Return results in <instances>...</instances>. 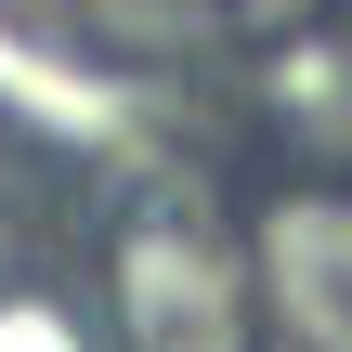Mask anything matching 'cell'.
<instances>
[{"label": "cell", "instance_id": "6da1fadb", "mask_svg": "<svg viewBox=\"0 0 352 352\" xmlns=\"http://www.w3.org/2000/svg\"><path fill=\"white\" fill-rule=\"evenodd\" d=\"M104 327L131 352H248L261 300H248V235H222L209 209L157 196L104 235Z\"/></svg>", "mask_w": 352, "mask_h": 352}, {"label": "cell", "instance_id": "7a4b0ae2", "mask_svg": "<svg viewBox=\"0 0 352 352\" xmlns=\"http://www.w3.org/2000/svg\"><path fill=\"white\" fill-rule=\"evenodd\" d=\"M248 300L287 352H352V183H274L248 209Z\"/></svg>", "mask_w": 352, "mask_h": 352}, {"label": "cell", "instance_id": "3957f363", "mask_svg": "<svg viewBox=\"0 0 352 352\" xmlns=\"http://www.w3.org/2000/svg\"><path fill=\"white\" fill-rule=\"evenodd\" d=\"M327 0H91V26L118 52H170V65H222V52H261L287 26H314Z\"/></svg>", "mask_w": 352, "mask_h": 352}, {"label": "cell", "instance_id": "277c9868", "mask_svg": "<svg viewBox=\"0 0 352 352\" xmlns=\"http://www.w3.org/2000/svg\"><path fill=\"white\" fill-rule=\"evenodd\" d=\"M0 352H78V327L39 314V300H13V314H0Z\"/></svg>", "mask_w": 352, "mask_h": 352}]
</instances>
